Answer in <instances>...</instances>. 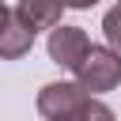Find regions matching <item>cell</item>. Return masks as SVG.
Masks as SVG:
<instances>
[{
	"label": "cell",
	"instance_id": "7",
	"mask_svg": "<svg viewBox=\"0 0 121 121\" xmlns=\"http://www.w3.org/2000/svg\"><path fill=\"white\" fill-rule=\"evenodd\" d=\"M64 8H76V11H87V8H95L98 0H60Z\"/></svg>",
	"mask_w": 121,
	"mask_h": 121
},
{
	"label": "cell",
	"instance_id": "3",
	"mask_svg": "<svg viewBox=\"0 0 121 121\" xmlns=\"http://www.w3.org/2000/svg\"><path fill=\"white\" fill-rule=\"evenodd\" d=\"M87 49H91V38L83 34V26H60V23H57V26L49 30V57H53L60 68L76 72Z\"/></svg>",
	"mask_w": 121,
	"mask_h": 121
},
{
	"label": "cell",
	"instance_id": "6",
	"mask_svg": "<svg viewBox=\"0 0 121 121\" xmlns=\"http://www.w3.org/2000/svg\"><path fill=\"white\" fill-rule=\"evenodd\" d=\"M102 34H106V42L121 53V0L106 11V19H102Z\"/></svg>",
	"mask_w": 121,
	"mask_h": 121
},
{
	"label": "cell",
	"instance_id": "5",
	"mask_svg": "<svg viewBox=\"0 0 121 121\" xmlns=\"http://www.w3.org/2000/svg\"><path fill=\"white\" fill-rule=\"evenodd\" d=\"M60 11H64L60 0H19V4H15V15H19L23 26H30L34 34H38V30H53V26L60 23Z\"/></svg>",
	"mask_w": 121,
	"mask_h": 121
},
{
	"label": "cell",
	"instance_id": "1",
	"mask_svg": "<svg viewBox=\"0 0 121 121\" xmlns=\"http://www.w3.org/2000/svg\"><path fill=\"white\" fill-rule=\"evenodd\" d=\"M38 113L49 121H87V117L110 121L113 117V110L106 102H98L79 79L76 83H45L38 91Z\"/></svg>",
	"mask_w": 121,
	"mask_h": 121
},
{
	"label": "cell",
	"instance_id": "2",
	"mask_svg": "<svg viewBox=\"0 0 121 121\" xmlns=\"http://www.w3.org/2000/svg\"><path fill=\"white\" fill-rule=\"evenodd\" d=\"M76 79L91 91V95H106L121 83V53L113 45H91L76 68Z\"/></svg>",
	"mask_w": 121,
	"mask_h": 121
},
{
	"label": "cell",
	"instance_id": "4",
	"mask_svg": "<svg viewBox=\"0 0 121 121\" xmlns=\"http://www.w3.org/2000/svg\"><path fill=\"white\" fill-rule=\"evenodd\" d=\"M34 49V30L23 26V19L15 15V8L0 4V57L4 60H19Z\"/></svg>",
	"mask_w": 121,
	"mask_h": 121
}]
</instances>
